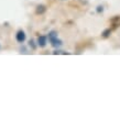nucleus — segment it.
I'll use <instances>...</instances> for the list:
<instances>
[{"label": "nucleus", "instance_id": "1", "mask_svg": "<svg viewBox=\"0 0 120 120\" xmlns=\"http://www.w3.org/2000/svg\"><path fill=\"white\" fill-rule=\"evenodd\" d=\"M15 39H17V41L18 42H20V43H23L24 42V40H26V34H24V32L23 31H18L17 32V35H15Z\"/></svg>", "mask_w": 120, "mask_h": 120}, {"label": "nucleus", "instance_id": "2", "mask_svg": "<svg viewBox=\"0 0 120 120\" xmlns=\"http://www.w3.org/2000/svg\"><path fill=\"white\" fill-rule=\"evenodd\" d=\"M38 44H39L41 47L45 46V44H46V37H43V35L39 37V39H38Z\"/></svg>", "mask_w": 120, "mask_h": 120}, {"label": "nucleus", "instance_id": "3", "mask_svg": "<svg viewBox=\"0 0 120 120\" xmlns=\"http://www.w3.org/2000/svg\"><path fill=\"white\" fill-rule=\"evenodd\" d=\"M45 10H46V9H45V7H44L43 4H39V6L37 7V13L38 15H42V13H44Z\"/></svg>", "mask_w": 120, "mask_h": 120}, {"label": "nucleus", "instance_id": "4", "mask_svg": "<svg viewBox=\"0 0 120 120\" xmlns=\"http://www.w3.org/2000/svg\"><path fill=\"white\" fill-rule=\"evenodd\" d=\"M50 42L52 43V45H53V46H60V45H62V41L57 40V38H55V39L51 40Z\"/></svg>", "mask_w": 120, "mask_h": 120}, {"label": "nucleus", "instance_id": "5", "mask_svg": "<svg viewBox=\"0 0 120 120\" xmlns=\"http://www.w3.org/2000/svg\"><path fill=\"white\" fill-rule=\"evenodd\" d=\"M111 23H112V26H120V17H115V18L111 20Z\"/></svg>", "mask_w": 120, "mask_h": 120}, {"label": "nucleus", "instance_id": "6", "mask_svg": "<svg viewBox=\"0 0 120 120\" xmlns=\"http://www.w3.org/2000/svg\"><path fill=\"white\" fill-rule=\"evenodd\" d=\"M55 38H57V33L54 32V31H52V32L49 34V40L51 41V40H53V39H55Z\"/></svg>", "mask_w": 120, "mask_h": 120}, {"label": "nucleus", "instance_id": "7", "mask_svg": "<svg viewBox=\"0 0 120 120\" xmlns=\"http://www.w3.org/2000/svg\"><path fill=\"white\" fill-rule=\"evenodd\" d=\"M109 34H110V30L109 29H107L104 31V33H102V37L104 38H108L109 37Z\"/></svg>", "mask_w": 120, "mask_h": 120}]
</instances>
